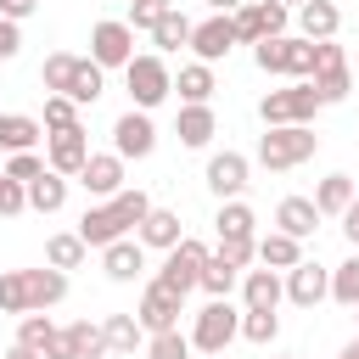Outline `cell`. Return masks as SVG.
<instances>
[{
    "mask_svg": "<svg viewBox=\"0 0 359 359\" xmlns=\"http://www.w3.org/2000/svg\"><path fill=\"white\" fill-rule=\"evenodd\" d=\"M151 213V196L140 191V185H123L118 196H107V202H95V208H84V219H79V241L84 247H112V241H123V236H135V224Z\"/></svg>",
    "mask_w": 359,
    "mask_h": 359,
    "instance_id": "1",
    "label": "cell"
},
{
    "mask_svg": "<svg viewBox=\"0 0 359 359\" xmlns=\"http://www.w3.org/2000/svg\"><path fill=\"white\" fill-rule=\"evenodd\" d=\"M314 151H320L314 123H286V129H264V135H258L252 163H258V168H269V174H292V168H303Z\"/></svg>",
    "mask_w": 359,
    "mask_h": 359,
    "instance_id": "2",
    "label": "cell"
},
{
    "mask_svg": "<svg viewBox=\"0 0 359 359\" xmlns=\"http://www.w3.org/2000/svg\"><path fill=\"white\" fill-rule=\"evenodd\" d=\"M191 353H208V359H224V348L241 337V309L230 297H208L196 314H191Z\"/></svg>",
    "mask_w": 359,
    "mask_h": 359,
    "instance_id": "3",
    "label": "cell"
},
{
    "mask_svg": "<svg viewBox=\"0 0 359 359\" xmlns=\"http://www.w3.org/2000/svg\"><path fill=\"white\" fill-rule=\"evenodd\" d=\"M123 84H129V107L135 112H157L174 95V67L157 50H135V62L123 67Z\"/></svg>",
    "mask_w": 359,
    "mask_h": 359,
    "instance_id": "4",
    "label": "cell"
},
{
    "mask_svg": "<svg viewBox=\"0 0 359 359\" xmlns=\"http://www.w3.org/2000/svg\"><path fill=\"white\" fill-rule=\"evenodd\" d=\"M252 62H258V73H275V79L303 84L314 73V45L297 39V34H275V39H258L252 45Z\"/></svg>",
    "mask_w": 359,
    "mask_h": 359,
    "instance_id": "5",
    "label": "cell"
},
{
    "mask_svg": "<svg viewBox=\"0 0 359 359\" xmlns=\"http://www.w3.org/2000/svg\"><path fill=\"white\" fill-rule=\"evenodd\" d=\"M314 112H320V95H314V84H309V79H303V84H280V90H264V101H258V118H264V129L314 123Z\"/></svg>",
    "mask_w": 359,
    "mask_h": 359,
    "instance_id": "6",
    "label": "cell"
},
{
    "mask_svg": "<svg viewBox=\"0 0 359 359\" xmlns=\"http://www.w3.org/2000/svg\"><path fill=\"white\" fill-rule=\"evenodd\" d=\"M286 22H292V6H280V0H247V6H236V11H230L236 45L275 39V34H286Z\"/></svg>",
    "mask_w": 359,
    "mask_h": 359,
    "instance_id": "7",
    "label": "cell"
},
{
    "mask_svg": "<svg viewBox=\"0 0 359 359\" xmlns=\"http://www.w3.org/2000/svg\"><path fill=\"white\" fill-rule=\"evenodd\" d=\"M90 62L101 67V73H123L129 62H135V28L123 22V17H101L95 28H90Z\"/></svg>",
    "mask_w": 359,
    "mask_h": 359,
    "instance_id": "8",
    "label": "cell"
},
{
    "mask_svg": "<svg viewBox=\"0 0 359 359\" xmlns=\"http://www.w3.org/2000/svg\"><path fill=\"white\" fill-rule=\"evenodd\" d=\"M202 264H208V247H202L196 236H185L180 247H168V252H163V269H157L151 280H163L168 292L191 297V292H196V280H202Z\"/></svg>",
    "mask_w": 359,
    "mask_h": 359,
    "instance_id": "9",
    "label": "cell"
},
{
    "mask_svg": "<svg viewBox=\"0 0 359 359\" xmlns=\"http://www.w3.org/2000/svg\"><path fill=\"white\" fill-rule=\"evenodd\" d=\"M180 314H185V297L168 292L163 280H146V292H140V303H135L140 331H146V337H157V331H180Z\"/></svg>",
    "mask_w": 359,
    "mask_h": 359,
    "instance_id": "10",
    "label": "cell"
},
{
    "mask_svg": "<svg viewBox=\"0 0 359 359\" xmlns=\"http://www.w3.org/2000/svg\"><path fill=\"white\" fill-rule=\"evenodd\" d=\"M112 151L123 157V163H146L151 151H157V123H151V112H118V123H112Z\"/></svg>",
    "mask_w": 359,
    "mask_h": 359,
    "instance_id": "11",
    "label": "cell"
},
{
    "mask_svg": "<svg viewBox=\"0 0 359 359\" xmlns=\"http://www.w3.org/2000/svg\"><path fill=\"white\" fill-rule=\"evenodd\" d=\"M202 180H208V191L219 196V202H236L247 185H252V157H241V151H213L208 157V168H202Z\"/></svg>",
    "mask_w": 359,
    "mask_h": 359,
    "instance_id": "12",
    "label": "cell"
},
{
    "mask_svg": "<svg viewBox=\"0 0 359 359\" xmlns=\"http://www.w3.org/2000/svg\"><path fill=\"white\" fill-rule=\"evenodd\" d=\"M84 163H90V135H84V123H79V129H62V135H45V168H50V174L79 180Z\"/></svg>",
    "mask_w": 359,
    "mask_h": 359,
    "instance_id": "13",
    "label": "cell"
},
{
    "mask_svg": "<svg viewBox=\"0 0 359 359\" xmlns=\"http://www.w3.org/2000/svg\"><path fill=\"white\" fill-rule=\"evenodd\" d=\"M79 185H84L95 202H107V196H118V191L129 185V163H123L118 151H90V163L79 168Z\"/></svg>",
    "mask_w": 359,
    "mask_h": 359,
    "instance_id": "14",
    "label": "cell"
},
{
    "mask_svg": "<svg viewBox=\"0 0 359 359\" xmlns=\"http://www.w3.org/2000/svg\"><path fill=\"white\" fill-rule=\"evenodd\" d=\"M280 286H286V303L314 309V303H325V297H331V269H325V264H314V258H303V264H292V269L280 275Z\"/></svg>",
    "mask_w": 359,
    "mask_h": 359,
    "instance_id": "15",
    "label": "cell"
},
{
    "mask_svg": "<svg viewBox=\"0 0 359 359\" xmlns=\"http://www.w3.org/2000/svg\"><path fill=\"white\" fill-rule=\"evenodd\" d=\"M230 50H236V28H230V17L208 11V17L191 28V56H196V62H208V67H219Z\"/></svg>",
    "mask_w": 359,
    "mask_h": 359,
    "instance_id": "16",
    "label": "cell"
},
{
    "mask_svg": "<svg viewBox=\"0 0 359 359\" xmlns=\"http://www.w3.org/2000/svg\"><path fill=\"white\" fill-rule=\"evenodd\" d=\"M241 309L247 314H275L286 303V286H280V269H241Z\"/></svg>",
    "mask_w": 359,
    "mask_h": 359,
    "instance_id": "17",
    "label": "cell"
},
{
    "mask_svg": "<svg viewBox=\"0 0 359 359\" xmlns=\"http://www.w3.org/2000/svg\"><path fill=\"white\" fill-rule=\"evenodd\" d=\"M101 269H107V280L129 286V280H140V275H146V247H140L135 236H123V241L101 247Z\"/></svg>",
    "mask_w": 359,
    "mask_h": 359,
    "instance_id": "18",
    "label": "cell"
},
{
    "mask_svg": "<svg viewBox=\"0 0 359 359\" xmlns=\"http://www.w3.org/2000/svg\"><path fill=\"white\" fill-rule=\"evenodd\" d=\"M135 241H140V247H151V252H168V247H180V241H185V230H180V213H174V208H151V213L135 224Z\"/></svg>",
    "mask_w": 359,
    "mask_h": 359,
    "instance_id": "19",
    "label": "cell"
},
{
    "mask_svg": "<svg viewBox=\"0 0 359 359\" xmlns=\"http://www.w3.org/2000/svg\"><path fill=\"white\" fill-rule=\"evenodd\" d=\"M45 140V123L34 112H0V151L17 157V151H39Z\"/></svg>",
    "mask_w": 359,
    "mask_h": 359,
    "instance_id": "20",
    "label": "cell"
},
{
    "mask_svg": "<svg viewBox=\"0 0 359 359\" xmlns=\"http://www.w3.org/2000/svg\"><path fill=\"white\" fill-rule=\"evenodd\" d=\"M213 90H219V79H213L208 62H185V67L174 73V95H180V107H213Z\"/></svg>",
    "mask_w": 359,
    "mask_h": 359,
    "instance_id": "21",
    "label": "cell"
},
{
    "mask_svg": "<svg viewBox=\"0 0 359 359\" xmlns=\"http://www.w3.org/2000/svg\"><path fill=\"white\" fill-rule=\"evenodd\" d=\"M275 230L292 236V241H309V236L320 230V208H314L309 196H280V208H275Z\"/></svg>",
    "mask_w": 359,
    "mask_h": 359,
    "instance_id": "22",
    "label": "cell"
},
{
    "mask_svg": "<svg viewBox=\"0 0 359 359\" xmlns=\"http://www.w3.org/2000/svg\"><path fill=\"white\" fill-rule=\"evenodd\" d=\"M337 28H342L337 0H309V6H297V39L320 45V39H337Z\"/></svg>",
    "mask_w": 359,
    "mask_h": 359,
    "instance_id": "23",
    "label": "cell"
},
{
    "mask_svg": "<svg viewBox=\"0 0 359 359\" xmlns=\"http://www.w3.org/2000/svg\"><path fill=\"white\" fill-rule=\"evenodd\" d=\"M174 135H180V146H191V151L213 146V135H219V118H213V107H180V118H174Z\"/></svg>",
    "mask_w": 359,
    "mask_h": 359,
    "instance_id": "24",
    "label": "cell"
},
{
    "mask_svg": "<svg viewBox=\"0 0 359 359\" xmlns=\"http://www.w3.org/2000/svg\"><path fill=\"white\" fill-rule=\"evenodd\" d=\"M353 191H359V180L353 174H325L320 185H314V208H320V219H342L348 213V202H353Z\"/></svg>",
    "mask_w": 359,
    "mask_h": 359,
    "instance_id": "25",
    "label": "cell"
},
{
    "mask_svg": "<svg viewBox=\"0 0 359 359\" xmlns=\"http://www.w3.org/2000/svg\"><path fill=\"white\" fill-rule=\"evenodd\" d=\"M67 297V275L62 269H28V314H45V309H56Z\"/></svg>",
    "mask_w": 359,
    "mask_h": 359,
    "instance_id": "26",
    "label": "cell"
},
{
    "mask_svg": "<svg viewBox=\"0 0 359 359\" xmlns=\"http://www.w3.org/2000/svg\"><path fill=\"white\" fill-rule=\"evenodd\" d=\"M258 264L286 275L292 264H303V241H292V236H280V230H264V236H258Z\"/></svg>",
    "mask_w": 359,
    "mask_h": 359,
    "instance_id": "27",
    "label": "cell"
},
{
    "mask_svg": "<svg viewBox=\"0 0 359 359\" xmlns=\"http://www.w3.org/2000/svg\"><path fill=\"white\" fill-rule=\"evenodd\" d=\"M101 90H107V73H101L90 56H79L73 84H67V101H73V107H95V101H101Z\"/></svg>",
    "mask_w": 359,
    "mask_h": 359,
    "instance_id": "28",
    "label": "cell"
},
{
    "mask_svg": "<svg viewBox=\"0 0 359 359\" xmlns=\"http://www.w3.org/2000/svg\"><path fill=\"white\" fill-rule=\"evenodd\" d=\"M67 185H73V180H62V174L45 168V174L28 185V208H34V213H62V208H67Z\"/></svg>",
    "mask_w": 359,
    "mask_h": 359,
    "instance_id": "29",
    "label": "cell"
},
{
    "mask_svg": "<svg viewBox=\"0 0 359 359\" xmlns=\"http://www.w3.org/2000/svg\"><path fill=\"white\" fill-rule=\"evenodd\" d=\"M213 230L219 236H258V213L247 208V196H236V202H219V213H213Z\"/></svg>",
    "mask_w": 359,
    "mask_h": 359,
    "instance_id": "30",
    "label": "cell"
},
{
    "mask_svg": "<svg viewBox=\"0 0 359 359\" xmlns=\"http://www.w3.org/2000/svg\"><path fill=\"white\" fill-rule=\"evenodd\" d=\"M101 331H107V353H135V348H146V331H140L135 314H107Z\"/></svg>",
    "mask_w": 359,
    "mask_h": 359,
    "instance_id": "31",
    "label": "cell"
},
{
    "mask_svg": "<svg viewBox=\"0 0 359 359\" xmlns=\"http://www.w3.org/2000/svg\"><path fill=\"white\" fill-rule=\"evenodd\" d=\"M84 258H90V247H84L73 230H56V236L45 241V264H50V269H62V275H67V269H79Z\"/></svg>",
    "mask_w": 359,
    "mask_h": 359,
    "instance_id": "32",
    "label": "cell"
},
{
    "mask_svg": "<svg viewBox=\"0 0 359 359\" xmlns=\"http://www.w3.org/2000/svg\"><path fill=\"white\" fill-rule=\"evenodd\" d=\"M241 286V269L236 264H224L219 252H208V264H202V280H196V292H208V297H230Z\"/></svg>",
    "mask_w": 359,
    "mask_h": 359,
    "instance_id": "33",
    "label": "cell"
},
{
    "mask_svg": "<svg viewBox=\"0 0 359 359\" xmlns=\"http://www.w3.org/2000/svg\"><path fill=\"white\" fill-rule=\"evenodd\" d=\"M191 28H196V22H191V17L174 6V11H168L157 28H151V45H157V56H168V50H180V45H191Z\"/></svg>",
    "mask_w": 359,
    "mask_h": 359,
    "instance_id": "34",
    "label": "cell"
},
{
    "mask_svg": "<svg viewBox=\"0 0 359 359\" xmlns=\"http://www.w3.org/2000/svg\"><path fill=\"white\" fill-rule=\"evenodd\" d=\"M73 67H79V56H73V50H50V56L39 62V84H45V95H67Z\"/></svg>",
    "mask_w": 359,
    "mask_h": 359,
    "instance_id": "35",
    "label": "cell"
},
{
    "mask_svg": "<svg viewBox=\"0 0 359 359\" xmlns=\"http://www.w3.org/2000/svg\"><path fill=\"white\" fill-rule=\"evenodd\" d=\"M0 314H28V269H0Z\"/></svg>",
    "mask_w": 359,
    "mask_h": 359,
    "instance_id": "36",
    "label": "cell"
},
{
    "mask_svg": "<svg viewBox=\"0 0 359 359\" xmlns=\"http://www.w3.org/2000/svg\"><path fill=\"white\" fill-rule=\"evenodd\" d=\"M331 303H342V309L359 303V252H348V258L331 269Z\"/></svg>",
    "mask_w": 359,
    "mask_h": 359,
    "instance_id": "37",
    "label": "cell"
},
{
    "mask_svg": "<svg viewBox=\"0 0 359 359\" xmlns=\"http://www.w3.org/2000/svg\"><path fill=\"white\" fill-rule=\"evenodd\" d=\"M67 337H73V353H79V359H107V331H101L95 320H73Z\"/></svg>",
    "mask_w": 359,
    "mask_h": 359,
    "instance_id": "38",
    "label": "cell"
},
{
    "mask_svg": "<svg viewBox=\"0 0 359 359\" xmlns=\"http://www.w3.org/2000/svg\"><path fill=\"white\" fill-rule=\"evenodd\" d=\"M50 331H56V325H50V314H22V320H17V348H28V353H39V359H45Z\"/></svg>",
    "mask_w": 359,
    "mask_h": 359,
    "instance_id": "39",
    "label": "cell"
},
{
    "mask_svg": "<svg viewBox=\"0 0 359 359\" xmlns=\"http://www.w3.org/2000/svg\"><path fill=\"white\" fill-rule=\"evenodd\" d=\"M39 123H45V135H62V129H79L84 118H79V107L67 95H45V118Z\"/></svg>",
    "mask_w": 359,
    "mask_h": 359,
    "instance_id": "40",
    "label": "cell"
},
{
    "mask_svg": "<svg viewBox=\"0 0 359 359\" xmlns=\"http://www.w3.org/2000/svg\"><path fill=\"white\" fill-rule=\"evenodd\" d=\"M0 174H6V180H17V185L28 191V185L45 174V151H17V157H6V168H0Z\"/></svg>",
    "mask_w": 359,
    "mask_h": 359,
    "instance_id": "41",
    "label": "cell"
},
{
    "mask_svg": "<svg viewBox=\"0 0 359 359\" xmlns=\"http://www.w3.org/2000/svg\"><path fill=\"white\" fill-rule=\"evenodd\" d=\"M224 264H236V269H252L258 264V236L247 241V236H219V247H213Z\"/></svg>",
    "mask_w": 359,
    "mask_h": 359,
    "instance_id": "42",
    "label": "cell"
},
{
    "mask_svg": "<svg viewBox=\"0 0 359 359\" xmlns=\"http://www.w3.org/2000/svg\"><path fill=\"white\" fill-rule=\"evenodd\" d=\"M168 11H174V0H129V17H123V22H129L135 34H140V28L151 34V28H157Z\"/></svg>",
    "mask_w": 359,
    "mask_h": 359,
    "instance_id": "43",
    "label": "cell"
},
{
    "mask_svg": "<svg viewBox=\"0 0 359 359\" xmlns=\"http://www.w3.org/2000/svg\"><path fill=\"white\" fill-rule=\"evenodd\" d=\"M146 359H191V337L185 331H157V337H146Z\"/></svg>",
    "mask_w": 359,
    "mask_h": 359,
    "instance_id": "44",
    "label": "cell"
},
{
    "mask_svg": "<svg viewBox=\"0 0 359 359\" xmlns=\"http://www.w3.org/2000/svg\"><path fill=\"white\" fill-rule=\"evenodd\" d=\"M241 337L258 342V348H269V342L280 337V314H247V309H241Z\"/></svg>",
    "mask_w": 359,
    "mask_h": 359,
    "instance_id": "45",
    "label": "cell"
},
{
    "mask_svg": "<svg viewBox=\"0 0 359 359\" xmlns=\"http://www.w3.org/2000/svg\"><path fill=\"white\" fill-rule=\"evenodd\" d=\"M337 67H348V50H342L337 39H320V45H314V73H337ZM314 73H309V79H314Z\"/></svg>",
    "mask_w": 359,
    "mask_h": 359,
    "instance_id": "46",
    "label": "cell"
},
{
    "mask_svg": "<svg viewBox=\"0 0 359 359\" xmlns=\"http://www.w3.org/2000/svg\"><path fill=\"white\" fill-rule=\"evenodd\" d=\"M45 359H79V353H73V337H67V325H56V331H50V342H45Z\"/></svg>",
    "mask_w": 359,
    "mask_h": 359,
    "instance_id": "47",
    "label": "cell"
},
{
    "mask_svg": "<svg viewBox=\"0 0 359 359\" xmlns=\"http://www.w3.org/2000/svg\"><path fill=\"white\" fill-rule=\"evenodd\" d=\"M34 11H39V0H0V17H6V22H17V28H22Z\"/></svg>",
    "mask_w": 359,
    "mask_h": 359,
    "instance_id": "48",
    "label": "cell"
},
{
    "mask_svg": "<svg viewBox=\"0 0 359 359\" xmlns=\"http://www.w3.org/2000/svg\"><path fill=\"white\" fill-rule=\"evenodd\" d=\"M17 50H22V28H17V22H6V17H0V62H11V56H17Z\"/></svg>",
    "mask_w": 359,
    "mask_h": 359,
    "instance_id": "49",
    "label": "cell"
},
{
    "mask_svg": "<svg viewBox=\"0 0 359 359\" xmlns=\"http://www.w3.org/2000/svg\"><path fill=\"white\" fill-rule=\"evenodd\" d=\"M202 6H208V11H219V17H230V11H236V6H247V0H202Z\"/></svg>",
    "mask_w": 359,
    "mask_h": 359,
    "instance_id": "50",
    "label": "cell"
},
{
    "mask_svg": "<svg viewBox=\"0 0 359 359\" xmlns=\"http://www.w3.org/2000/svg\"><path fill=\"white\" fill-rule=\"evenodd\" d=\"M337 359H359V337H353V342H342V353H337Z\"/></svg>",
    "mask_w": 359,
    "mask_h": 359,
    "instance_id": "51",
    "label": "cell"
},
{
    "mask_svg": "<svg viewBox=\"0 0 359 359\" xmlns=\"http://www.w3.org/2000/svg\"><path fill=\"white\" fill-rule=\"evenodd\" d=\"M6 359H39V353H28V348H17V342H11V353H6Z\"/></svg>",
    "mask_w": 359,
    "mask_h": 359,
    "instance_id": "52",
    "label": "cell"
},
{
    "mask_svg": "<svg viewBox=\"0 0 359 359\" xmlns=\"http://www.w3.org/2000/svg\"><path fill=\"white\" fill-rule=\"evenodd\" d=\"M348 67H353V79H359V56H348Z\"/></svg>",
    "mask_w": 359,
    "mask_h": 359,
    "instance_id": "53",
    "label": "cell"
},
{
    "mask_svg": "<svg viewBox=\"0 0 359 359\" xmlns=\"http://www.w3.org/2000/svg\"><path fill=\"white\" fill-rule=\"evenodd\" d=\"M280 6H292V11H297V6H309V0H280Z\"/></svg>",
    "mask_w": 359,
    "mask_h": 359,
    "instance_id": "54",
    "label": "cell"
},
{
    "mask_svg": "<svg viewBox=\"0 0 359 359\" xmlns=\"http://www.w3.org/2000/svg\"><path fill=\"white\" fill-rule=\"evenodd\" d=\"M348 208H353V213H359V191H353V202H348Z\"/></svg>",
    "mask_w": 359,
    "mask_h": 359,
    "instance_id": "55",
    "label": "cell"
},
{
    "mask_svg": "<svg viewBox=\"0 0 359 359\" xmlns=\"http://www.w3.org/2000/svg\"><path fill=\"white\" fill-rule=\"evenodd\" d=\"M275 359H297V353H275Z\"/></svg>",
    "mask_w": 359,
    "mask_h": 359,
    "instance_id": "56",
    "label": "cell"
},
{
    "mask_svg": "<svg viewBox=\"0 0 359 359\" xmlns=\"http://www.w3.org/2000/svg\"><path fill=\"white\" fill-rule=\"evenodd\" d=\"M353 320H359V303H353Z\"/></svg>",
    "mask_w": 359,
    "mask_h": 359,
    "instance_id": "57",
    "label": "cell"
},
{
    "mask_svg": "<svg viewBox=\"0 0 359 359\" xmlns=\"http://www.w3.org/2000/svg\"><path fill=\"white\" fill-rule=\"evenodd\" d=\"M0 191H6V174H0Z\"/></svg>",
    "mask_w": 359,
    "mask_h": 359,
    "instance_id": "58",
    "label": "cell"
}]
</instances>
